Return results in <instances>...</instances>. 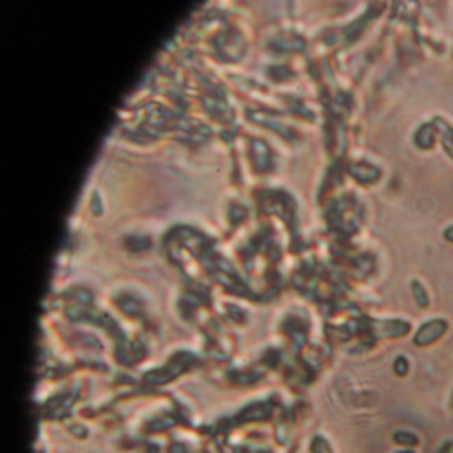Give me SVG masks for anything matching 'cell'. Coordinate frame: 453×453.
Here are the masks:
<instances>
[{
	"label": "cell",
	"instance_id": "14",
	"mask_svg": "<svg viewBox=\"0 0 453 453\" xmlns=\"http://www.w3.org/2000/svg\"><path fill=\"white\" fill-rule=\"evenodd\" d=\"M444 240L447 242L453 243V225H449L443 233Z\"/></svg>",
	"mask_w": 453,
	"mask_h": 453
},
{
	"label": "cell",
	"instance_id": "2",
	"mask_svg": "<svg viewBox=\"0 0 453 453\" xmlns=\"http://www.w3.org/2000/svg\"><path fill=\"white\" fill-rule=\"evenodd\" d=\"M449 330V323L444 318H432L425 320L412 337V343L419 348H427L443 339Z\"/></svg>",
	"mask_w": 453,
	"mask_h": 453
},
{
	"label": "cell",
	"instance_id": "15",
	"mask_svg": "<svg viewBox=\"0 0 453 453\" xmlns=\"http://www.w3.org/2000/svg\"><path fill=\"white\" fill-rule=\"evenodd\" d=\"M140 453H158V451L156 447H147V448H144Z\"/></svg>",
	"mask_w": 453,
	"mask_h": 453
},
{
	"label": "cell",
	"instance_id": "5",
	"mask_svg": "<svg viewBox=\"0 0 453 453\" xmlns=\"http://www.w3.org/2000/svg\"><path fill=\"white\" fill-rule=\"evenodd\" d=\"M436 136H437L436 129L431 123V124H423L422 127L416 130L413 140H415V144L418 148L428 150V149L433 148Z\"/></svg>",
	"mask_w": 453,
	"mask_h": 453
},
{
	"label": "cell",
	"instance_id": "7",
	"mask_svg": "<svg viewBox=\"0 0 453 453\" xmlns=\"http://www.w3.org/2000/svg\"><path fill=\"white\" fill-rule=\"evenodd\" d=\"M411 293L412 298H413V301H415V303H416L418 307L427 308V307L430 306V303H431L428 291H427V289L424 287V285H423L420 281H418V279H413V281H412Z\"/></svg>",
	"mask_w": 453,
	"mask_h": 453
},
{
	"label": "cell",
	"instance_id": "10",
	"mask_svg": "<svg viewBox=\"0 0 453 453\" xmlns=\"http://www.w3.org/2000/svg\"><path fill=\"white\" fill-rule=\"evenodd\" d=\"M310 452L311 453H335L332 445L327 440L325 436L316 435L313 437L310 444Z\"/></svg>",
	"mask_w": 453,
	"mask_h": 453
},
{
	"label": "cell",
	"instance_id": "3",
	"mask_svg": "<svg viewBox=\"0 0 453 453\" xmlns=\"http://www.w3.org/2000/svg\"><path fill=\"white\" fill-rule=\"evenodd\" d=\"M216 47L218 51H221L223 53V56L226 57H230V59H235L237 57V51L240 53H242V38L235 33V32L229 31L222 33L220 38L216 39Z\"/></svg>",
	"mask_w": 453,
	"mask_h": 453
},
{
	"label": "cell",
	"instance_id": "8",
	"mask_svg": "<svg viewBox=\"0 0 453 453\" xmlns=\"http://www.w3.org/2000/svg\"><path fill=\"white\" fill-rule=\"evenodd\" d=\"M354 170L355 172H352V176L360 182H374L379 179V170L369 164L355 165Z\"/></svg>",
	"mask_w": 453,
	"mask_h": 453
},
{
	"label": "cell",
	"instance_id": "1",
	"mask_svg": "<svg viewBox=\"0 0 453 453\" xmlns=\"http://www.w3.org/2000/svg\"><path fill=\"white\" fill-rule=\"evenodd\" d=\"M194 362V357L189 352H179L173 355L167 366L155 369L145 375V381L150 384H165L170 380L176 379L184 371L189 369Z\"/></svg>",
	"mask_w": 453,
	"mask_h": 453
},
{
	"label": "cell",
	"instance_id": "9",
	"mask_svg": "<svg viewBox=\"0 0 453 453\" xmlns=\"http://www.w3.org/2000/svg\"><path fill=\"white\" fill-rule=\"evenodd\" d=\"M392 439H393V443L406 447V448H415L420 444V439L416 433L411 432V431H404V430L393 433Z\"/></svg>",
	"mask_w": 453,
	"mask_h": 453
},
{
	"label": "cell",
	"instance_id": "12",
	"mask_svg": "<svg viewBox=\"0 0 453 453\" xmlns=\"http://www.w3.org/2000/svg\"><path fill=\"white\" fill-rule=\"evenodd\" d=\"M393 371H395V374H396L398 376H401V378L407 376V374H408V371H410V362H408V359L406 358V357H403V355L395 359V362H393Z\"/></svg>",
	"mask_w": 453,
	"mask_h": 453
},
{
	"label": "cell",
	"instance_id": "13",
	"mask_svg": "<svg viewBox=\"0 0 453 453\" xmlns=\"http://www.w3.org/2000/svg\"><path fill=\"white\" fill-rule=\"evenodd\" d=\"M148 240L147 238H142V237H132L129 238L128 241V246L132 249V250H142L145 247H148Z\"/></svg>",
	"mask_w": 453,
	"mask_h": 453
},
{
	"label": "cell",
	"instance_id": "11",
	"mask_svg": "<svg viewBox=\"0 0 453 453\" xmlns=\"http://www.w3.org/2000/svg\"><path fill=\"white\" fill-rule=\"evenodd\" d=\"M117 303H118V307H120L125 314H128V315H138V313H140V310H141L138 301L133 299V298H130V296H121V298H118Z\"/></svg>",
	"mask_w": 453,
	"mask_h": 453
},
{
	"label": "cell",
	"instance_id": "4",
	"mask_svg": "<svg viewBox=\"0 0 453 453\" xmlns=\"http://www.w3.org/2000/svg\"><path fill=\"white\" fill-rule=\"evenodd\" d=\"M437 136L440 138L445 153L453 160V125L443 117H435L432 121Z\"/></svg>",
	"mask_w": 453,
	"mask_h": 453
},
{
	"label": "cell",
	"instance_id": "16",
	"mask_svg": "<svg viewBox=\"0 0 453 453\" xmlns=\"http://www.w3.org/2000/svg\"><path fill=\"white\" fill-rule=\"evenodd\" d=\"M395 453H416L412 448H406V449H401V451H396Z\"/></svg>",
	"mask_w": 453,
	"mask_h": 453
},
{
	"label": "cell",
	"instance_id": "6",
	"mask_svg": "<svg viewBox=\"0 0 453 453\" xmlns=\"http://www.w3.org/2000/svg\"><path fill=\"white\" fill-rule=\"evenodd\" d=\"M252 149L254 152V164L257 165L258 170H267L270 167V155L266 144L262 141L255 140L252 144Z\"/></svg>",
	"mask_w": 453,
	"mask_h": 453
}]
</instances>
